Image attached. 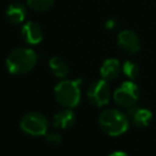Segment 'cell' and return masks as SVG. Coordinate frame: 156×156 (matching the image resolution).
<instances>
[{"label": "cell", "mask_w": 156, "mask_h": 156, "mask_svg": "<svg viewBox=\"0 0 156 156\" xmlns=\"http://www.w3.org/2000/svg\"><path fill=\"white\" fill-rule=\"evenodd\" d=\"M45 140H46V143L49 144V145H51V146H57L58 144H61V141H62V138H61V135L58 134V133H46L45 134Z\"/></svg>", "instance_id": "cell-16"}, {"label": "cell", "mask_w": 156, "mask_h": 156, "mask_svg": "<svg viewBox=\"0 0 156 156\" xmlns=\"http://www.w3.org/2000/svg\"><path fill=\"white\" fill-rule=\"evenodd\" d=\"M108 156H128L124 151H113L112 154H110Z\"/></svg>", "instance_id": "cell-18"}, {"label": "cell", "mask_w": 156, "mask_h": 156, "mask_svg": "<svg viewBox=\"0 0 156 156\" xmlns=\"http://www.w3.org/2000/svg\"><path fill=\"white\" fill-rule=\"evenodd\" d=\"M122 71V67H121V62L115 58V57H111V58H106L101 67H100V76L102 79L105 80H112V79H116L119 73Z\"/></svg>", "instance_id": "cell-9"}, {"label": "cell", "mask_w": 156, "mask_h": 156, "mask_svg": "<svg viewBox=\"0 0 156 156\" xmlns=\"http://www.w3.org/2000/svg\"><path fill=\"white\" fill-rule=\"evenodd\" d=\"M49 122L46 117L37 111H32L26 113L20 121V128L28 135L40 136L48 133Z\"/></svg>", "instance_id": "cell-4"}, {"label": "cell", "mask_w": 156, "mask_h": 156, "mask_svg": "<svg viewBox=\"0 0 156 156\" xmlns=\"http://www.w3.org/2000/svg\"><path fill=\"white\" fill-rule=\"evenodd\" d=\"M105 27L107 28V29H115L116 27H117V22L115 21V20H108L107 22H106V24H105Z\"/></svg>", "instance_id": "cell-17"}, {"label": "cell", "mask_w": 156, "mask_h": 156, "mask_svg": "<svg viewBox=\"0 0 156 156\" xmlns=\"http://www.w3.org/2000/svg\"><path fill=\"white\" fill-rule=\"evenodd\" d=\"M74 121H76V115L68 107L60 110L52 116V124L57 129H68L74 124Z\"/></svg>", "instance_id": "cell-10"}, {"label": "cell", "mask_w": 156, "mask_h": 156, "mask_svg": "<svg viewBox=\"0 0 156 156\" xmlns=\"http://www.w3.org/2000/svg\"><path fill=\"white\" fill-rule=\"evenodd\" d=\"M38 61L37 52L30 48L13 49L6 57V68L11 74H24L34 68Z\"/></svg>", "instance_id": "cell-1"}, {"label": "cell", "mask_w": 156, "mask_h": 156, "mask_svg": "<svg viewBox=\"0 0 156 156\" xmlns=\"http://www.w3.org/2000/svg\"><path fill=\"white\" fill-rule=\"evenodd\" d=\"M27 16V9L21 2H15L9 5V7L5 11V17L9 23L11 24H20L24 22Z\"/></svg>", "instance_id": "cell-11"}, {"label": "cell", "mask_w": 156, "mask_h": 156, "mask_svg": "<svg viewBox=\"0 0 156 156\" xmlns=\"http://www.w3.org/2000/svg\"><path fill=\"white\" fill-rule=\"evenodd\" d=\"M26 2L30 10L37 12H44L54 5L55 0H26Z\"/></svg>", "instance_id": "cell-15"}, {"label": "cell", "mask_w": 156, "mask_h": 156, "mask_svg": "<svg viewBox=\"0 0 156 156\" xmlns=\"http://www.w3.org/2000/svg\"><path fill=\"white\" fill-rule=\"evenodd\" d=\"M99 126L105 134L118 136L127 132L129 119L124 112L117 108H106L99 116Z\"/></svg>", "instance_id": "cell-2"}, {"label": "cell", "mask_w": 156, "mask_h": 156, "mask_svg": "<svg viewBox=\"0 0 156 156\" xmlns=\"http://www.w3.org/2000/svg\"><path fill=\"white\" fill-rule=\"evenodd\" d=\"M49 68H50L51 73L60 79L67 78V76L69 73V66H68L67 61L58 56H54L49 60Z\"/></svg>", "instance_id": "cell-12"}, {"label": "cell", "mask_w": 156, "mask_h": 156, "mask_svg": "<svg viewBox=\"0 0 156 156\" xmlns=\"http://www.w3.org/2000/svg\"><path fill=\"white\" fill-rule=\"evenodd\" d=\"M82 82L83 80L80 78H77L73 80L62 79L60 83H57L56 87L54 88V95L56 101L63 107H68V108L76 107L80 101Z\"/></svg>", "instance_id": "cell-3"}, {"label": "cell", "mask_w": 156, "mask_h": 156, "mask_svg": "<svg viewBox=\"0 0 156 156\" xmlns=\"http://www.w3.org/2000/svg\"><path fill=\"white\" fill-rule=\"evenodd\" d=\"M139 95V87L133 80H126L113 91V100L118 106L130 108L136 104Z\"/></svg>", "instance_id": "cell-5"}, {"label": "cell", "mask_w": 156, "mask_h": 156, "mask_svg": "<svg viewBox=\"0 0 156 156\" xmlns=\"http://www.w3.org/2000/svg\"><path fill=\"white\" fill-rule=\"evenodd\" d=\"M87 98L90 104L96 107L106 106L111 100V89L108 82L102 78L93 82L87 90Z\"/></svg>", "instance_id": "cell-6"}, {"label": "cell", "mask_w": 156, "mask_h": 156, "mask_svg": "<svg viewBox=\"0 0 156 156\" xmlns=\"http://www.w3.org/2000/svg\"><path fill=\"white\" fill-rule=\"evenodd\" d=\"M152 121V112L145 107H136L132 111V122L138 128H144Z\"/></svg>", "instance_id": "cell-13"}, {"label": "cell", "mask_w": 156, "mask_h": 156, "mask_svg": "<svg viewBox=\"0 0 156 156\" xmlns=\"http://www.w3.org/2000/svg\"><path fill=\"white\" fill-rule=\"evenodd\" d=\"M117 44L126 54H135L141 48L139 35L130 29H123L117 35Z\"/></svg>", "instance_id": "cell-7"}, {"label": "cell", "mask_w": 156, "mask_h": 156, "mask_svg": "<svg viewBox=\"0 0 156 156\" xmlns=\"http://www.w3.org/2000/svg\"><path fill=\"white\" fill-rule=\"evenodd\" d=\"M122 71L130 80H134L135 78H138V76L140 73V68H139L138 63L132 60L124 61V63L122 65Z\"/></svg>", "instance_id": "cell-14"}, {"label": "cell", "mask_w": 156, "mask_h": 156, "mask_svg": "<svg viewBox=\"0 0 156 156\" xmlns=\"http://www.w3.org/2000/svg\"><path fill=\"white\" fill-rule=\"evenodd\" d=\"M21 38L23 39L24 43L29 45H38L39 43H41L44 38L43 28L40 27L39 23L28 21L21 28Z\"/></svg>", "instance_id": "cell-8"}]
</instances>
